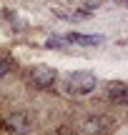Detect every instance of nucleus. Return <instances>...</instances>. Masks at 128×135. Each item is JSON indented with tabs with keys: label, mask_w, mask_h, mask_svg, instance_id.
Returning <instances> with one entry per match:
<instances>
[{
	"label": "nucleus",
	"mask_w": 128,
	"mask_h": 135,
	"mask_svg": "<svg viewBox=\"0 0 128 135\" xmlns=\"http://www.w3.org/2000/svg\"><path fill=\"white\" fill-rule=\"evenodd\" d=\"M65 45H68V40L60 38V35H50V38L45 40V48H53V50H60V48H65Z\"/></svg>",
	"instance_id": "nucleus-7"
},
{
	"label": "nucleus",
	"mask_w": 128,
	"mask_h": 135,
	"mask_svg": "<svg viewBox=\"0 0 128 135\" xmlns=\"http://www.w3.org/2000/svg\"><path fill=\"white\" fill-rule=\"evenodd\" d=\"M68 43H75V45H100L103 43V35H80V33H68L65 35Z\"/></svg>",
	"instance_id": "nucleus-6"
},
{
	"label": "nucleus",
	"mask_w": 128,
	"mask_h": 135,
	"mask_svg": "<svg viewBox=\"0 0 128 135\" xmlns=\"http://www.w3.org/2000/svg\"><path fill=\"white\" fill-rule=\"evenodd\" d=\"M108 125H111V120H108V118L95 115V118H88V120L83 123V130L88 133V135H100V133H106V130H108Z\"/></svg>",
	"instance_id": "nucleus-5"
},
{
	"label": "nucleus",
	"mask_w": 128,
	"mask_h": 135,
	"mask_svg": "<svg viewBox=\"0 0 128 135\" xmlns=\"http://www.w3.org/2000/svg\"><path fill=\"white\" fill-rule=\"evenodd\" d=\"M5 128H8L10 133H15V135H28L33 130V118H30L28 113H23V110L10 113V115L5 118Z\"/></svg>",
	"instance_id": "nucleus-3"
},
{
	"label": "nucleus",
	"mask_w": 128,
	"mask_h": 135,
	"mask_svg": "<svg viewBox=\"0 0 128 135\" xmlns=\"http://www.w3.org/2000/svg\"><path fill=\"white\" fill-rule=\"evenodd\" d=\"M8 73H10V63L3 58V55H0V78H5Z\"/></svg>",
	"instance_id": "nucleus-8"
},
{
	"label": "nucleus",
	"mask_w": 128,
	"mask_h": 135,
	"mask_svg": "<svg viewBox=\"0 0 128 135\" xmlns=\"http://www.w3.org/2000/svg\"><path fill=\"white\" fill-rule=\"evenodd\" d=\"M118 3H123V5H128V0H118Z\"/></svg>",
	"instance_id": "nucleus-9"
},
{
	"label": "nucleus",
	"mask_w": 128,
	"mask_h": 135,
	"mask_svg": "<svg viewBox=\"0 0 128 135\" xmlns=\"http://www.w3.org/2000/svg\"><path fill=\"white\" fill-rule=\"evenodd\" d=\"M108 100L113 105H128V83H108Z\"/></svg>",
	"instance_id": "nucleus-4"
},
{
	"label": "nucleus",
	"mask_w": 128,
	"mask_h": 135,
	"mask_svg": "<svg viewBox=\"0 0 128 135\" xmlns=\"http://www.w3.org/2000/svg\"><path fill=\"white\" fill-rule=\"evenodd\" d=\"M65 85H68V90L73 93V95H88V93L95 90L98 80H95L93 73H88V70H78V73H70V75L65 78Z\"/></svg>",
	"instance_id": "nucleus-1"
},
{
	"label": "nucleus",
	"mask_w": 128,
	"mask_h": 135,
	"mask_svg": "<svg viewBox=\"0 0 128 135\" xmlns=\"http://www.w3.org/2000/svg\"><path fill=\"white\" fill-rule=\"evenodd\" d=\"M55 78H58L55 68H48V65H35L33 70H30V80H33V85L40 88V90H50V88L55 85Z\"/></svg>",
	"instance_id": "nucleus-2"
}]
</instances>
